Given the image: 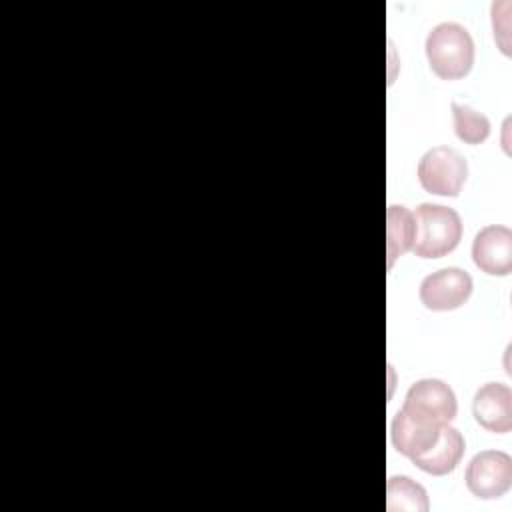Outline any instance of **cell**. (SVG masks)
<instances>
[{
    "instance_id": "cell-1",
    "label": "cell",
    "mask_w": 512,
    "mask_h": 512,
    "mask_svg": "<svg viewBox=\"0 0 512 512\" xmlns=\"http://www.w3.org/2000/svg\"><path fill=\"white\" fill-rule=\"evenodd\" d=\"M424 48L432 72L442 80H458L472 70L474 40L462 24H436L428 32Z\"/></svg>"
},
{
    "instance_id": "cell-2",
    "label": "cell",
    "mask_w": 512,
    "mask_h": 512,
    "mask_svg": "<svg viewBox=\"0 0 512 512\" xmlns=\"http://www.w3.org/2000/svg\"><path fill=\"white\" fill-rule=\"evenodd\" d=\"M412 252L420 258H442L462 238V220L454 208L442 204H420L414 212Z\"/></svg>"
},
{
    "instance_id": "cell-3",
    "label": "cell",
    "mask_w": 512,
    "mask_h": 512,
    "mask_svg": "<svg viewBox=\"0 0 512 512\" xmlns=\"http://www.w3.org/2000/svg\"><path fill=\"white\" fill-rule=\"evenodd\" d=\"M416 174L426 192L454 198L468 178V162L450 146H434L420 158Z\"/></svg>"
},
{
    "instance_id": "cell-4",
    "label": "cell",
    "mask_w": 512,
    "mask_h": 512,
    "mask_svg": "<svg viewBox=\"0 0 512 512\" xmlns=\"http://www.w3.org/2000/svg\"><path fill=\"white\" fill-rule=\"evenodd\" d=\"M464 480L476 498H500L512 486V458L502 450H482L468 462Z\"/></svg>"
},
{
    "instance_id": "cell-5",
    "label": "cell",
    "mask_w": 512,
    "mask_h": 512,
    "mask_svg": "<svg viewBox=\"0 0 512 512\" xmlns=\"http://www.w3.org/2000/svg\"><path fill=\"white\" fill-rule=\"evenodd\" d=\"M472 276L456 266L440 268L420 282V300L428 310L444 312L460 308L472 294Z\"/></svg>"
},
{
    "instance_id": "cell-6",
    "label": "cell",
    "mask_w": 512,
    "mask_h": 512,
    "mask_svg": "<svg viewBox=\"0 0 512 512\" xmlns=\"http://www.w3.org/2000/svg\"><path fill=\"white\" fill-rule=\"evenodd\" d=\"M404 410L422 418L450 424L458 412L454 390L438 378H422L414 382L404 398Z\"/></svg>"
},
{
    "instance_id": "cell-7",
    "label": "cell",
    "mask_w": 512,
    "mask_h": 512,
    "mask_svg": "<svg viewBox=\"0 0 512 512\" xmlns=\"http://www.w3.org/2000/svg\"><path fill=\"white\" fill-rule=\"evenodd\" d=\"M446 424L422 418L408 410H398L390 424V440L396 452L408 456L410 460L430 450Z\"/></svg>"
},
{
    "instance_id": "cell-8",
    "label": "cell",
    "mask_w": 512,
    "mask_h": 512,
    "mask_svg": "<svg viewBox=\"0 0 512 512\" xmlns=\"http://www.w3.org/2000/svg\"><path fill=\"white\" fill-rule=\"evenodd\" d=\"M474 264L490 276H508L512 272V232L506 226H484L472 242Z\"/></svg>"
},
{
    "instance_id": "cell-9",
    "label": "cell",
    "mask_w": 512,
    "mask_h": 512,
    "mask_svg": "<svg viewBox=\"0 0 512 512\" xmlns=\"http://www.w3.org/2000/svg\"><path fill=\"white\" fill-rule=\"evenodd\" d=\"M474 420L488 432L506 434L512 428V392L506 384L488 382L472 400Z\"/></svg>"
},
{
    "instance_id": "cell-10",
    "label": "cell",
    "mask_w": 512,
    "mask_h": 512,
    "mask_svg": "<svg viewBox=\"0 0 512 512\" xmlns=\"http://www.w3.org/2000/svg\"><path fill=\"white\" fill-rule=\"evenodd\" d=\"M464 450H466V442H464V436L460 434V430L446 424L440 432L438 442L424 454L412 458V462L420 470H424L432 476H444L460 464Z\"/></svg>"
},
{
    "instance_id": "cell-11",
    "label": "cell",
    "mask_w": 512,
    "mask_h": 512,
    "mask_svg": "<svg viewBox=\"0 0 512 512\" xmlns=\"http://www.w3.org/2000/svg\"><path fill=\"white\" fill-rule=\"evenodd\" d=\"M386 508L390 512H426L428 494L410 476H390L386 482Z\"/></svg>"
},
{
    "instance_id": "cell-12",
    "label": "cell",
    "mask_w": 512,
    "mask_h": 512,
    "mask_svg": "<svg viewBox=\"0 0 512 512\" xmlns=\"http://www.w3.org/2000/svg\"><path fill=\"white\" fill-rule=\"evenodd\" d=\"M386 236H388V268L394 260L412 248L414 240V216L406 206L392 204L386 212Z\"/></svg>"
},
{
    "instance_id": "cell-13",
    "label": "cell",
    "mask_w": 512,
    "mask_h": 512,
    "mask_svg": "<svg viewBox=\"0 0 512 512\" xmlns=\"http://www.w3.org/2000/svg\"><path fill=\"white\" fill-rule=\"evenodd\" d=\"M450 110H452V120H454V132L462 142L474 146L488 138L490 120L482 112L474 110L468 104H458V102H452Z\"/></svg>"
}]
</instances>
